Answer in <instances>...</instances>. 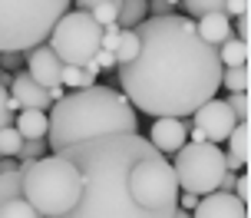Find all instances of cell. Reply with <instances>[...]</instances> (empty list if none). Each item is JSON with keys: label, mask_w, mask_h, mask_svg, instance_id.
I'll return each instance as SVG.
<instances>
[{"label": "cell", "mask_w": 251, "mask_h": 218, "mask_svg": "<svg viewBox=\"0 0 251 218\" xmlns=\"http://www.w3.org/2000/svg\"><path fill=\"white\" fill-rule=\"evenodd\" d=\"M136 60L116 66L132 109L155 119H185L215 99L222 90V63L188 17H149L136 26Z\"/></svg>", "instance_id": "obj_1"}, {"label": "cell", "mask_w": 251, "mask_h": 218, "mask_svg": "<svg viewBox=\"0 0 251 218\" xmlns=\"http://www.w3.org/2000/svg\"><path fill=\"white\" fill-rule=\"evenodd\" d=\"M149 139L142 136H96V139L66 145L63 159H70L83 179L76 205L60 218H172L178 212H149L129 192V172Z\"/></svg>", "instance_id": "obj_2"}, {"label": "cell", "mask_w": 251, "mask_h": 218, "mask_svg": "<svg viewBox=\"0 0 251 218\" xmlns=\"http://www.w3.org/2000/svg\"><path fill=\"white\" fill-rule=\"evenodd\" d=\"M47 145L53 155L66 145L96 139V136H139V116L119 90L113 86H89V90L66 93L47 113Z\"/></svg>", "instance_id": "obj_3"}, {"label": "cell", "mask_w": 251, "mask_h": 218, "mask_svg": "<svg viewBox=\"0 0 251 218\" xmlns=\"http://www.w3.org/2000/svg\"><path fill=\"white\" fill-rule=\"evenodd\" d=\"M24 175V198L33 205L40 218H60L76 205L83 179L70 159L63 155H43L37 162L20 166Z\"/></svg>", "instance_id": "obj_4"}, {"label": "cell", "mask_w": 251, "mask_h": 218, "mask_svg": "<svg viewBox=\"0 0 251 218\" xmlns=\"http://www.w3.org/2000/svg\"><path fill=\"white\" fill-rule=\"evenodd\" d=\"M70 0H0V53H30L47 43Z\"/></svg>", "instance_id": "obj_5"}, {"label": "cell", "mask_w": 251, "mask_h": 218, "mask_svg": "<svg viewBox=\"0 0 251 218\" xmlns=\"http://www.w3.org/2000/svg\"><path fill=\"white\" fill-rule=\"evenodd\" d=\"M129 192L142 208L149 212H176L178 208V182L172 162L159 155L152 145L142 149L136 166L129 172Z\"/></svg>", "instance_id": "obj_6"}, {"label": "cell", "mask_w": 251, "mask_h": 218, "mask_svg": "<svg viewBox=\"0 0 251 218\" xmlns=\"http://www.w3.org/2000/svg\"><path fill=\"white\" fill-rule=\"evenodd\" d=\"M178 192L188 195H212L218 192L222 179L228 175L225 169V149H218L212 142H185L172 159Z\"/></svg>", "instance_id": "obj_7"}, {"label": "cell", "mask_w": 251, "mask_h": 218, "mask_svg": "<svg viewBox=\"0 0 251 218\" xmlns=\"http://www.w3.org/2000/svg\"><path fill=\"white\" fill-rule=\"evenodd\" d=\"M100 40H102V26L89 13L66 10L56 20L47 47L60 56L63 66H86L96 56V50H100Z\"/></svg>", "instance_id": "obj_8"}, {"label": "cell", "mask_w": 251, "mask_h": 218, "mask_svg": "<svg viewBox=\"0 0 251 218\" xmlns=\"http://www.w3.org/2000/svg\"><path fill=\"white\" fill-rule=\"evenodd\" d=\"M192 119H195V129H199L201 136H205V142H212V145H222V142L231 136V129L238 126V119H235V113L228 109L225 99H208V103H201L195 113H192Z\"/></svg>", "instance_id": "obj_9"}, {"label": "cell", "mask_w": 251, "mask_h": 218, "mask_svg": "<svg viewBox=\"0 0 251 218\" xmlns=\"http://www.w3.org/2000/svg\"><path fill=\"white\" fill-rule=\"evenodd\" d=\"M0 218H40L33 205L24 198V175L20 172L0 175Z\"/></svg>", "instance_id": "obj_10"}, {"label": "cell", "mask_w": 251, "mask_h": 218, "mask_svg": "<svg viewBox=\"0 0 251 218\" xmlns=\"http://www.w3.org/2000/svg\"><path fill=\"white\" fill-rule=\"evenodd\" d=\"M185 142H188V126L182 119H155L149 126V145L165 159L176 155Z\"/></svg>", "instance_id": "obj_11"}, {"label": "cell", "mask_w": 251, "mask_h": 218, "mask_svg": "<svg viewBox=\"0 0 251 218\" xmlns=\"http://www.w3.org/2000/svg\"><path fill=\"white\" fill-rule=\"evenodd\" d=\"M50 93L43 90L40 83L30 79V73H17L10 79V109H40V113H47L50 109Z\"/></svg>", "instance_id": "obj_12"}, {"label": "cell", "mask_w": 251, "mask_h": 218, "mask_svg": "<svg viewBox=\"0 0 251 218\" xmlns=\"http://www.w3.org/2000/svg\"><path fill=\"white\" fill-rule=\"evenodd\" d=\"M26 73H30L33 83H40L43 90H50V86H60L63 63H60V56H56L47 43H40L37 50L26 53Z\"/></svg>", "instance_id": "obj_13"}, {"label": "cell", "mask_w": 251, "mask_h": 218, "mask_svg": "<svg viewBox=\"0 0 251 218\" xmlns=\"http://www.w3.org/2000/svg\"><path fill=\"white\" fill-rule=\"evenodd\" d=\"M192 218H248V205H241L231 192L201 195L199 205L188 212Z\"/></svg>", "instance_id": "obj_14"}, {"label": "cell", "mask_w": 251, "mask_h": 218, "mask_svg": "<svg viewBox=\"0 0 251 218\" xmlns=\"http://www.w3.org/2000/svg\"><path fill=\"white\" fill-rule=\"evenodd\" d=\"M192 24H195V33L201 37V43H208V47H222L228 37H235L231 33V20L225 13H205V17L192 20Z\"/></svg>", "instance_id": "obj_15"}, {"label": "cell", "mask_w": 251, "mask_h": 218, "mask_svg": "<svg viewBox=\"0 0 251 218\" xmlns=\"http://www.w3.org/2000/svg\"><path fill=\"white\" fill-rule=\"evenodd\" d=\"M47 113L40 109H20L13 119V129L20 132V139H47Z\"/></svg>", "instance_id": "obj_16"}, {"label": "cell", "mask_w": 251, "mask_h": 218, "mask_svg": "<svg viewBox=\"0 0 251 218\" xmlns=\"http://www.w3.org/2000/svg\"><path fill=\"white\" fill-rule=\"evenodd\" d=\"M116 7V24L119 30H136L142 20H149V10H146V0H109Z\"/></svg>", "instance_id": "obj_17"}, {"label": "cell", "mask_w": 251, "mask_h": 218, "mask_svg": "<svg viewBox=\"0 0 251 218\" xmlns=\"http://www.w3.org/2000/svg\"><path fill=\"white\" fill-rule=\"evenodd\" d=\"M218 53V63L222 70H235V66H248V43H241V40L228 37L222 47H215Z\"/></svg>", "instance_id": "obj_18"}, {"label": "cell", "mask_w": 251, "mask_h": 218, "mask_svg": "<svg viewBox=\"0 0 251 218\" xmlns=\"http://www.w3.org/2000/svg\"><path fill=\"white\" fill-rule=\"evenodd\" d=\"M225 142H228V152L225 155H231V159L245 169V166H248V155H251V149H248V122H238Z\"/></svg>", "instance_id": "obj_19"}, {"label": "cell", "mask_w": 251, "mask_h": 218, "mask_svg": "<svg viewBox=\"0 0 251 218\" xmlns=\"http://www.w3.org/2000/svg\"><path fill=\"white\" fill-rule=\"evenodd\" d=\"M60 86L66 93H76V90H89V86H96V76L86 73L83 66H63L60 73Z\"/></svg>", "instance_id": "obj_20"}, {"label": "cell", "mask_w": 251, "mask_h": 218, "mask_svg": "<svg viewBox=\"0 0 251 218\" xmlns=\"http://www.w3.org/2000/svg\"><path fill=\"white\" fill-rule=\"evenodd\" d=\"M136 53H139V37H136V30H123L119 33V43H116V66H126V63H132L136 60Z\"/></svg>", "instance_id": "obj_21"}, {"label": "cell", "mask_w": 251, "mask_h": 218, "mask_svg": "<svg viewBox=\"0 0 251 218\" xmlns=\"http://www.w3.org/2000/svg\"><path fill=\"white\" fill-rule=\"evenodd\" d=\"M188 20H199L205 13H225V0H182Z\"/></svg>", "instance_id": "obj_22"}, {"label": "cell", "mask_w": 251, "mask_h": 218, "mask_svg": "<svg viewBox=\"0 0 251 218\" xmlns=\"http://www.w3.org/2000/svg\"><path fill=\"white\" fill-rule=\"evenodd\" d=\"M222 86H225L228 93H248V66L222 70Z\"/></svg>", "instance_id": "obj_23"}, {"label": "cell", "mask_w": 251, "mask_h": 218, "mask_svg": "<svg viewBox=\"0 0 251 218\" xmlns=\"http://www.w3.org/2000/svg\"><path fill=\"white\" fill-rule=\"evenodd\" d=\"M47 149H50V145H47V139H24V145H20L17 159H20V166H26V162L43 159V152H47Z\"/></svg>", "instance_id": "obj_24"}, {"label": "cell", "mask_w": 251, "mask_h": 218, "mask_svg": "<svg viewBox=\"0 0 251 218\" xmlns=\"http://www.w3.org/2000/svg\"><path fill=\"white\" fill-rule=\"evenodd\" d=\"M20 145H24V139H20V132L13 126L0 129V155H3V159H13V155L20 152Z\"/></svg>", "instance_id": "obj_25"}, {"label": "cell", "mask_w": 251, "mask_h": 218, "mask_svg": "<svg viewBox=\"0 0 251 218\" xmlns=\"http://www.w3.org/2000/svg\"><path fill=\"white\" fill-rule=\"evenodd\" d=\"M225 103H228V109L235 113L238 122H248V93H231Z\"/></svg>", "instance_id": "obj_26"}, {"label": "cell", "mask_w": 251, "mask_h": 218, "mask_svg": "<svg viewBox=\"0 0 251 218\" xmlns=\"http://www.w3.org/2000/svg\"><path fill=\"white\" fill-rule=\"evenodd\" d=\"M89 17H93L100 26H109V24H116V7L109 3V0H102V3H96V7L89 10Z\"/></svg>", "instance_id": "obj_27"}, {"label": "cell", "mask_w": 251, "mask_h": 218, "mask_svg": "<svg viewBox=\"0 0 251 218\" xmlns=\"http://www.w3.org/2000/svg\"><path fill=\"white\" fill-rule=\"evenodd\" d=\"M13 126V109H10V93L7 86H0V129Z\"/></svg>", "instance_id": "obj_28"}, {"label": "cell", "mask_w": 251, "mask_h": 218, "mask_svg": "<svg viewBox=\"0 0 251 218\" xmlns=\"http://www.w3.org/2000/svg\"><path fill=\"white\" fill-rule=\"evenodd\" d=\"M231 195L238 198L241 205H248V198H251V182H248V175H235V189H231Z\"/></svg>", "instance_id": "obj_29"}, {"label": "cell", "mask_w": 251, "mask_h": 218, "mask_svg": "<svg viewBox=\"0 0 251 218\" xmlns=\"http://www.w3.org/2000/svg\"><path fill=\"white\" fill-rule=\"evenodd\" d=\"M231 33H238L235 40H241V43H248V40H251V20H248V13H245V17H235Z\"/></svg>", "instance_id": "obj_30"}, {"label": "cell", "mask_w": 251, "mask_h": 218, "mask_svg": "<svg viewBox=\"0 0 251 218\" xmlns=\"http://www.w3.org/2000/svg\"><path fill=\"white\" fill-rule=\"evenodd\" d=\"M248 13V0H225V17H245Z\"/></svg>", "instance_id": "obj_31"}, {"label": "cell", "mask_w": 251, "mask_h": 218, "mask_svg": "<svg viewBox=\"0 0 251 218\" xmlns=\"http://www.w3.org/2000/svg\"><path fill=\"white\" fill-rule=\"evenodd\" d=\"M93 63L100 66V73L102 70H116V56L109 50H96V56H93Z\"/></svg>", "instance_id": "obj_32"}, {"label": "cell", "mask_w": 251, "mask_h": 218, "mask_svg": "<svg viewBox=\"0 0 251 218\" xmlns=\"http://www.w3.org/2000/svg\"><path fill=\"white\" fill-rule=\"evenodd\" d=\"M7 172H20V162L17 159H0V175H7Z\"/></svg>", "instance_id": "obj_33"}, {"label": "cell", "mask_w": 251, "mask_h": 218, "mask_svg": "<svg viewBox=\"0 0 251 218\" xmlns=\"http://www.w3.org/2000/svg\"><path fill=\"white\" fill-rule=\"evenodd\" d=\"M0 63L7 66V70H13V66L20 63V53H0Z\"/></svg>", "instance_id": "obj_34"}, {"label": "cell", "mask_w": 251, "mask_h": 218, "mask_svg": "<svg viewBox=\"0 0 251 218\" xmlns=\"http://www.w3.org/2000/svg\"><path fill=\"white\" fill-rule=\"evenodd\" d=\"M96 3H102V0H73V10H83V13H89Z\"/></svg>", "instance_id": "obj_35"}, {"label": "cell", "mask_w": 251, "mask_h": 218, "mask_svg": "<svg viewBox=\"0 0 251 218\" xmlns=\"http://www.w3.org/2000/svg\"><path fill=\"white\" fill-rule=\"evenodd\" d=\"M172 218H192V215H188V212H182V208H178V212H176V215H172Z\"/></svg>", "instance_id": "obj_36"}]
</instances>
